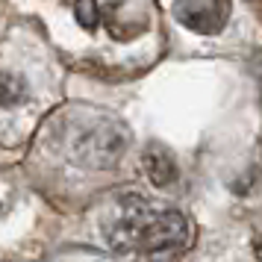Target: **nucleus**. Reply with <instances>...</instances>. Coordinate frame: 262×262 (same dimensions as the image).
Instances as JSON below:
<instances>
[{
    "instance_id": "obj_1",
    "label": "nucleus",
    "mask_w": 262,
    "mask_h": 262,
    "mask_svg": "<svg viewBox=\"0 0 262 262\" xmlns=\"http://www.w3.org/2000/svg\"><path fill=\"white\" fill-rule=\"evenodd\" d=\"M109 245L115 250H136V253H162V250H183L191 245L189 218L177 209H156L139 194H121L115 212L103 221Z\"/></svg>"
},
{
    "instance_id": "obj_2",
    "label": "nucleus",
    "mask_w": 262,
    "mask_h": 262,
    "mask_svg": "<svg viewBox=\"0 0 262 262\" xmlns=\"http://www.w3.org/2000/svg\"><path fill=\"white\" fill-rule=\"evenodd\" d=\"M130 130L118 118H95L77 127L68 139V159L89 171H103L121 162L130 147Z\"/></svg>"
},
{
    "instance_id": "obj_3",
    "label": "nucleus",
    "mask_w": 262,
    "mask_h": 262,
    "mask_svg": "<svg viewBox=\"0 0 262 262\" xmlns=\"http://www.w3.org/2000/svg\"><path fill=\"white\" fill-rule=\"evenodd\" d=\"M174 18L194 33L212 36L230 18V0H177Z\"/></svg>"
},
{
    "instance_id": "obj_4",
    "label": "nucleus",
    "mask_w": 262,
    "mask_h": 262,
    "mask_svg": "<svg viewBox=\"0 0 262 262\" xmlns=\"http://www.w3.org/2000/svg\"><path fill=\"white\" fill-rule=\"evenodd\" d=\"M142 162H144V171H147V180L154 183L156 189H168V186L177 183V177H180L177 159H174V154H171L168 147H162L159 142L144 147Z\"/></svg>"
},
{
    "instance_id": "obj_5",
    "label": "nucleus",
    "mask_w": 262,
    "mask_h": 262,
    "mask_svg": "<svg viewBox=\"0 0 262 262\" xmlns=\"http://www.w3.org/2000/svg\"><path fill=\"white\" fill-rule=\"evenodd\" d=\"M27 100V89L15 74H0V106H15Z\"/></svg>"
},
{
    "instance_id": "obj_6",
    "label": "nucleus",
    "mask_w": 262,
    "mask_h": 262,
    "mask_svg": "<svg viewBox=\"0 0 262 262\" xmlns=\"http://www.w3.org/2000/svg\"><path fill=\"white\" fill-rule=\"evenodd\" d=\"M74 15H77V21H80L83 30H95L97 27V3L95 0H77Z\"/></svg>"
}]
</instances>
